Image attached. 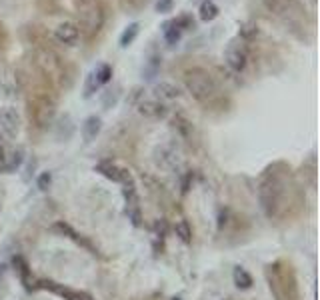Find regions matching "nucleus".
Returning a JSON list of instances; mask_svg holds the SVG:
<instances>
[{
	"label": "nucleus",
	"instance_id": "f257e3e1",
	"mask_svg": "<svg viewBox=\"0 0 320 300\" xmlns=\"http://www.w3.org/2000/svg\"><path fill=\"white\" fill-rule=\"evenodd\" d=\"M78 30L86 40H92L106 22V0H74Z\"/></svg>",
	"mask_w": 320,
	"mask_h": 300
},
{
	"label": "nucleus",
	"instance_id": "f03ea898",
	"mask_svg": "<svg viewBox=\"0 0 320 300\" xmlns=\"http://www.w3.org/2000/svg\"><path fill=\"white\" fill-rule=\"evenodd\" d=\"M184 86L200 104H212L218 98V84L204 68H190L184 72Z\"/></svg>",
	"mask_w": 320,
	"mask_h": 300
},
{
	"label": "nucleus",
	"instance_id": "7ed1b4c3",
	"mask_svg": "<svg viewBox=\"0 0 320 300\" xmlns=\"http://www.w3.org/2000/svg\"><path fill=\"white\" fill-rule=\"evenodd\" d=\"M266 8L294 34L298 28H306V8L300 0H266Z\"/></svg>",
	"mask_w": 320,
	"mask_h": 300
},
{
	"label": "nucleus",
	"instance_id": "20e7f679",
	"mask_svg": "<svg viewBox=\"0 0 320 300\" xmlns=\"http://www.w3.org/2000/svg\"><path fill=\"white\" fill-rule=\"evenodd\" d=\"M248 42L240 40L238 36L236 38H232L224 50V62L230 70H234V72H242L248 64Z\"/></svg>",
	"mask_w": 320,
	"mask_h": 300
},
{
	"label": "nucleus",
	"instance_id": "39448f33",
	"mask_svg": "<svg viewBox=\"0 0 320 300\" xmlns=\"http://www.w3.org/2000/svg\"><path fill=\"white\" fill-rule=\"evenodd\" d=\"M54 112H56V106H54V100H50L48 96H36L32 102H30V114L34 118V122L40 126V128H46L52 118H54Z\"/></svg>",
	"mask_w": 320,
	"mask_h": 300
},
{
	"label": "nucleus",
	"instance_id": "423d86ee",
	"mask_svg": "<svg viewBox=\"0 0 320 300\" xmlns=\"http://www.w3.org/2000/svg\"><path fill=\"white\" fill-rule=\"evenodd\" d=\"M112 78V66L110 64H98L88 76H86V82H84V96L90 98L94 92H98V90L108 84Z\"/></svg>",
	"mask_w": 320,
	"mask_h": 300
},
{
	"label": "nucleus",
	"instance_id": "0eeeda50",
	"mask_svg": "<svg viewBox=\"0 0 320 300\" xmlns=\"http://www.w3.org/2000/svg\"><path fill=\"white\" fill-rule=\"evenodd\" d=\"M94 170L100 172L104 178H108V180H112V182H116V184H126V182H130V180H132V176H130V172H128L126 168H120L118 164H114V162H110V160L98 162V164L94 166Z\"/></svg>",
	"mask_w": 320,
	"mask_h": 300
},
{
	"label": "nucleus",
	"instance_id": "6e6552de",
	"mask_svg": "<svg viewBox=\"0 0 320 300\" xmlns=\"http://www.w3.org/2000/svg\"><path fill=\"white\" fill-rule=\"evenodd\" d=\"M54 38L60 42V44H66V46H72L78 42L80 38V30L74 22H62L58 24L56 30H54Z\"/></svg>",
	"mask_w": 320,
	"mask_h": 300
},
{
	"label": "nucleus",
	"instance_id": "1a4fd4ad",
	"mask_svg": "<svg viewBox=\"0 0 320 300\" xmlns=\"http://www.w3.org/2000/svg\"><path fill=\"white\" fill-rule=\"evenodd\" d=\"M136 108L138 112L144 116V118H164L166 116V106L158 100H150V98H140L136 102Z\"/></svg>",
	"mask_w": 320,
	"mask_h": 300
},
{
	"label": "nucleus",
	"instance_id": "9d476101",
	"mask_svg": "<svg viewBox=\"0 0 320 300\" xmlns=\"http://www.w3.org/2000/svg\"><path fill=\"white\" fill-rule=\"evenodd\" d=\"M0 124H2V128L10 136L18 134V130H20V114H18V110L14 106H4L2 110H0Z\"/></svg>",
	"mask_w": 320,
	"mask_h": 300
},
{
	"label": "nucleus",
	"instance_id": "9b49d317",
	"mask_svg": "<svg viewBox=\"0 0 320 300\" xmlns=\"http://www.w3.org/2000/svg\"><path fill=\"white\" fill-rule=\"evenodd\" d=\"M40 288H46V290H52L56 294H60L64 300H94L90 294H86L82 290H72V288H62V286H58L56 282L52 280H42L40 282Z\"/></svg>",
	"mask_w": 320,
	"mask_h": 300
},
{
	"label": "nucleus",
	"instance_id": "f8f14e48",
	"mask_svg": "<svg viewBox=\"0 0 320 300\" xmlns=\"http://www.w3.org/2000/svg\"><path fill=\"white\" fill-rule=\"evenodd\" d=\"M154 94L162 100H176L180 96V88L168 80H160L154 84Z\"/></svg>",
	"mask_w": 320,
	"mask_h": 300
},
{
	"label": "nucleus",
	"instance_id": "ddd939ff",
	"mask_svg": "<svg viewBox=\"0 0 320 300\" xmlns=\"http://www.w3.org/2000/svg\"><path fill=\"white\" fill-rule=\"evenodd\" d=\"M100 130H102V120H100V116H88V118L84 120V124H82V136H84L86 142L94 140L100 134Z\"/></svg>",
	"mask_w": 320,
	"mask_h": 300
},
{
	"label": "nucleus",
	"instance_id": "4468645a",
	"mask_svg": "<svg viewBox=\"0 0 320 300\" xmlns=\"http://www.w3.org/2000/svg\"><path fill=\"white\" fill-rule=\"evenodd\" d=\"M172 126L182 138H190L192 136V122L184 116V114H176L172 118Z\"/></svg>",
	"mask_w": 320,
	"mask_h": 300
},
{
	"label": "nucleus",
	"instance_id": "2eb2a0df",
	"mask_svg": "<svg viewBox=\"0 0 320 300\" xmlns=\"http://www.w3.org/2000/svg\"><path fill=\"white\" fill-rule=\"evenodd\" d=\"M160 64H162V58L160 56H150L146 60V64L142 68V78L144 80H154L160 72Z\"/></svg>",
	"mask_w": 320,
	"mask_h": 300
},
{
	"label": "nucleus",
	"instance_id": "dca6fc26",
	"mask_svg": "<svg viewBox=\"0 0 320 300\" xmlns=\"http://www.w3.org/2000/svg\"><path fill=\"white\" fill-rule=\"evenodd\" d=\"M218 6L212 2V0H204V2L200 4V8H198V16H200V20H204V22H212L216 16H218Z\"/></svg>",
	"mask_w": 320,
	"mask_h": 300
},
{
	"label": "nucleus",
	"instance_id": "f3484780",
	"mask_svg": "<svg viewBox=\"0 0 320 300\" xmlns=\"http://www.w3.org/2000/svg\"><path fill=\"white\" fill-rule=\"evenodd\" d=\"M54 228H56V230H60L62 234H68V236L74 240V242H78V244H82L84 248H88V250H92V252H94V248H92V244L88 242V240H84L82 236H78V232H74V230H72V228H70L66 222H56V224H54Z\"/></svg>",
	"mask_w": 320,
	"mask_h": 300
},
{
	"label": "nucleus",
	"instance_id": "a211bd4d",
	"mask_svg": "<svg viewBox=\"0 0 320 300\" xmlns=\"http://www.w3.org/2000/svg\"><path fill=\"white\" fill-rule=\"evenodd\" d=\"M256 36H258V26H256V22H242L240 24V30H238V38L240 40L252 42Z\"/></svg>",
	"mask_w": 320,
	"mask_h": 300
},
{
	"label": "nucleus",
	"instance_id": "6ab92c4d",
	"mask_svg": "<svg viewBox=\"0 0 320 300\" xmlns=\"http://www.w3.org/2000/svg\"><path fill=\"white\" fill-rule=\"evenodd\" d=\"M234 284H236V288H240V290H248V288L252 286V276L246 272L242 266H236V268H234Z\"/></svg>",
	"mask_w": 320,
	"mask_h": 300
},
{
	"label": "nucleus",
	"instance_id": "aec40b11",
	"mask_svg": "<svg viewBox=\"0 0 320 300\" xmlns=\"http://www.w3.org/2000/svg\"><path fill=\"white\" fill-rule=\"evenodd\" d=\"M138 30H140L138 22H132V24H128V26L124 28V32L120 34V46H122V48H128V46L134 42V38L138 36Z\"/></svg>",
	"mask_w": 320,
	"mask_h": 300
},
{
	"label": "nucleus",
	"instance_id": "412c9836",
	"mask_svg": "<svg viewBox=\"0 0 320 300\" xmlns=\"http://www.w3.org/2000/svg\"><path fill=\"white\" fill-rule=\"evenodd\" d=\"M162 32H164V40L172 46V44H176L178 40H180V30L174 26V22L172 20H168V22H164V26H162Z\"/></svg>",
	"mask_w": 320,
	"mask_h": 300
},
{
	"label": "nucleus",
	"instance_id": "4be33fe9",
	"mask_svg": "<svg viewBox=\"0 0 320 300\" xmlns=\"http://www.w3.org/2000/svg\"><path fill=\"white\" fill-rule=\"evenodd\" d=\"M174 232H176V236L182 240L184 244H188L190 240H192V228L186 220H178L176 224H174Z\"/></svg>",
	"mask_w": 320,
	"mask_h": 300
},
{
	"label": "nucleus",
	"instance_id": "5701e85b",
	"mask_svg": "<svg viewBox=\"0 0 320 300\" xmlns=\"http://www.w3.org/2000/svg\"><path fill=\"white\" fill-rule=\"evenodd\" d=\"M24 160V150L22 148H14L8 152V166H6V172H14Z\"/></svg>",
	"mask_w": 320,
	"mask_h": 300
},
{
	"label": "nucleus",
	"instance_id": "b1692460",
	"mask_svg": "<svg viewBox=\"0 0 320 300\" xmlns=\"http://www.w3.org/2000/svg\"><path fill=\"white\" fill-rule=\"evenodd\" d=\"M12 262H14L16 270H18V274H20L22 282L26 284V288H30V284H28V274H30V270H28V264H26V260H24L22 256H14V258H12Z\"/></svg>",
	"mask_w": 320,
	"mask_h": 300
},
{
	"label": "nucleus",
	"instance_id": "393cba45",
	"mask_svg": "<svg viewBox=\"0 0 320 300\" xmlns=\"http://www.w3.org/2000/svg\"><path fill=\"white\" fill-rule=\"evenodd\" d=\"M172 22H174V26L180 30V32H182V30H194V26H196V22H194V18L190 14H182L178 18H174Z\"/></svg>",
	"mask_w": 320,
	"mask_h": 300
},
{
	"label": "nucleus",
	"instance_id": "a878e982",
	"mask_svg": "<svg viewBox=\"0 0 320 300\" xmlns=\"http://www.w3.org/2000/svg\"><path fill=\"white\" fill-rule=\"evenodd\" d=\"M118 98H120V86H114L112 90H106V94L102 98L104 108H112L116 102H118Z\"/></svg>",
	"mask_w": 320,
	"mask_h": 300
},
{
	"label": "nucleus",
	"instance_id": "bb28decb",
	"mask_svg": "<svg viewBox=\"0 0 320 300\" xmlns=\"http://www.w3.org/2000/svg\"><path fill=\"white\" fill-rule=\"evenodd\" d=\"M50 184H52V174H50L48 170H46V172H40L38 178H36V186H38V190H48Z\"/></svg>",
	"mask_w": 320,
	"mask_h": 300
},
{
	"label": "nucleus",
	"instance_id": "cd10ccee",
	"mask_svg": "<svg viewBox=\"0 0 320 300\" xmlns=\"http://www.w3.org/2000/svg\"><path fill=\"white\" fill-rule=\"evenodd\" d=\"M8 166V150L0 146V172H6Z\"/></svg>",
	"mask_w": 320,
	"mask_h": 300
},
{
	"label": "nucleus",
	"instance_id": "c85d7f7f",
	"mask_svg": "<svg viewBox=\"0 0 320 300\" xmlns=\"http://www.w3.org/2000/svg\"><path fill=\"white\" fill-rule=\"evenodd\" d=\"M172 8V0H158L156 2V10L158 12H168Z\"/></svg>",
	"mask_w": 320,
	"mask_h": 300
},
{
	"label": "nucleus",
	"instance_id": "c756f323",
	"mask_svg": "<svg viewBox=\"0 0 320 300\" xmlns=\"http://www.w3.org/2000/svg\"><path fill=\"white\" fill-rule=\"evenodd\" d=\"M154 228H156V234H158V236H164V234H166V230H168V224H166V220H164V218H160V220L156 222V226H154Z\"/></svg>",
	"mask_w": 320,
	"mask_h": 300
},
{
	"label": "nucleus",
	"instance_id": "7c9ffc66",
	"mask_svg": "<svg viewBox=\"0 0 320 300\" xmlns=\"http://www.w3.org/2000/svg\"><path fill=\"white\" fill-rule=\"evenodd\" d=\"M128 4H130V8L140 10V8H144V6L148 4V0H128Z\"/></svg>",
	"mask_w": 320,
	"mask_h": 300
},
{
	"label": "nucleus",
	"instance_id": "2f4dec72",
	"mask_svg": "<svg viewBox=\"0 0 320 300\" xmlns=\"http://www.w3.org/2000/svg\"><path fill=\"white\" fill-rule=\"evenodd\" d=\"M190 182H192V172H188V174L184 176V180H182V192H188Z\"/></svg>",
	"mask_w": 320,
	"mask_h": 300
},
{
	"label": "nucleus",
	"instance_id": "473e14b6",
	"mask_svg": "<svg viewBox=\"0 0 320 300\" xmlns=\"http://www.w3.org/2000/svg\"><path fill=\"white\" fill-rule=\"evenodd\" d=\"M172 300H180V296H174V298H172Z\"/></svg>",
	"mask_w": 320,
	"mask_h": 300
}]
</instances>
